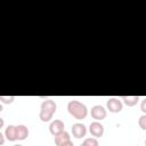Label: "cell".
I'll return each mask as SVG.
<instances>
[{"instance_id":"6da1fadb","label":"cell","mask_w":146,"mask_h":146,"mask_svg":"<svg viewBox=\"0 0 146 146\" xmlns=\"http://www.w3.org/2000/svg\"><path fill=\"white\" fill-rule=\"evenodd\" d=\"M67 111L76 120H83L88 115L87 106L79 100H70L67 104Z\"/></svg>"},{"instance_id":"7a4b0ae2","label":"cell","mask_w":146,"mask_h":146,"mask_svg":"<svg viewBox=\"0 0 146 146\" xmlns=\"http://www.w3.org/2000/svg\"><path fill=\"white\" fill-rule=\"evenodd\" d=\"M57 108V105L55 103V100L52 99H46L41 103L40 106V113H39V117L42 122H49L52 119V115L55 114Z\"/></svg>"},{"instance_id":"3957f363","label":"cell","mask_w":146,"mask_h":146,"mask_svg":"<svg viewBox=\"0 0 146 146\" xmlns=\"http://www.w3.org/2000/svg\"><path fill=\"white\" fill-rule=\"evenodd\" d=\"M106 106H107V110L111 113H120L123 108L122 102L119 98H115V97L108 98L107 102H106Z\"/></svg>"},{"instance_id":"277c9868","label":"cell","mask_w":146,"mask_h":146,"mask_svg":"<svg viewBox=\"0 0 146 146\" xmlns=\"http://www.w3.org/2000/svg\"><path fill=\"white\" fill-rule=\"evenodd\" d=\"M90 114H91V117L95 119L96 121H102V120H104L106 117L107 112L102 105H95V106L91 107Z\"/></svg>"},{"instance_id":"5b68a950","label":"cell","mask_w":146,"mask_h":146,"mask_svg":"<svg viewBox=\"0 0 146 146\" xmlns=\"http://www.w3.org/2000/svg\"><path fill=\"white\" fill-rule=\"evenodd\" d=\"M89 132L95 138H100L104 135V125L99 121H94L89 125Z\"/></svg>"},{"instance_id":"8992f818","label":"cell","mask_w":146,"mask_h":146,"mask_svg":"<svg viewBox=\"0 0 146 146\" xmlns=\"http://www.w3.org/2000/svg\"><path fill=\"white\" fill-rule=\"evenodd\" d=\"M64 128H65V125H64V122L62 120H54L49 124V131H50V133L54 137L57 136V135H59L60 132L65 131Z\"/></svg>"},{"instance_id":"52a82bcc","label":"cell","mask_w":146,"mask_h":146,"mask_svg":"<svg viewBox=\"0 0 146 146\" xmlns=\"http://www.w3.org/2000/svg\"><path fill=\"white\" fill-rule=\"evenodd\" d=\"M71 130H72V135L78 139L83 138L86 136V133H87V128H86V125L83 123H74L72 125Z\"/></svg>"},{"instance_id":"ba28073f","label":"cell","mask_w":146,"mask_h":146,"mask_svg":"<svg viewBox=\"0 0 146 146\" xmlns=\"http://www.w3.org/2000/svg\"><path fill=\"white\" fill-rule=\"evenodd\" d=\"M5 136H6V138H7L9 141L18 140V139H17V128H16V125L9 124V125L6 128V130H5Z\"/></svg>"},{"instance_id":"9c48e42d","label":"cell","mask_w":146,"mask_h":146,"mask_svg":"<svg viewBox=\"0 0 146 146\" xmlns=\"http://www.w3.org/2000/svg\"><path fill=\"white\" fill-rule=\"evenodd\" d=\"M16 128H17V139L18 140H25L30 133L29 128L24 124H18V125H16Z\"/></svg>"},{"instance_id":"30bf717a","label":"cell","mask_w":146,"mask_h":146,"mask_svg":"<svg viewBox=\"0 0 146 146\" xmlns=\"http://www.w3.org/2000/svg\"><path fill=\"white\" fill-rule=\"evenodd\" d=\"M67 140H71V137H70V133L67 131H63L60 132L59 135L55 136V144L57 146H60L63 143L67 141Z\"/></svg>"},{"instance_id":"8fae6325","label":"cell","mask_w":146,"mask_h":146,"mask_svg":"<svg viewBox=\"0 0 146 146\" xmlns=\"http://www.w3.org/2000/svg\"><path fill=\"white\" fill-rule=\"evenodd\" d=\"M121 99L123 100V103H124L128 107H132V106H135V105L138 103L139 96H122Z\"/></svg>"},{"instance_id":"7c38bea8","label":"cell","mask_w":146,"mask_h":146,"mask_svg":"<svg viewBox=\"0 0 146 146\" xmlns=\"http://www.w3.org/2000/svg\"><path fill=\"white\" fill-rule=\"evenodd\" d=\"M82 145L83 146H98V140L95 137H89V138H86L83 140Z\"/></svg>"},{"instance_id":"4fadbf2b","label":"cell","mask_w":146,"mask_h":146,"mask_svg":"<svg viewBox=\"0 0 146 146\" xmlns=\"http://www.w3.org/2000/svg\"><path fill=\"white\" fill-rule=\"evenodd\" d=\"M15 100V96H0V102L3 104H11Z\"/></svg>"},{"instance_id":"5bb4252c","label":"cell","mask_w":146,"mask_h":146,"mask_svg":"<svg viewBox=\"0 0 146 146\" xmlns=\"http://www.w3.org/2000/svg\"><path fill=\"white\" fill-rule=\"evenodd\" d=\"M138 124L141 128V130H146V114H143L138 119Z\"/></svg>"},{"instance_id":"9a60e30c","label":"cell","mask_w":146,"mask_h":146,"mask_svg":"<svg viewBox=\"0 0 146 146\" xmlns=\"http://www.w3.org/2000/svg\"><path fill=\"white\" fill-rule=\"evenodd\" d=\"M140 110H141V112L144 113V114H146V97L141 100V103H140Z\"/></svg>"},{"instance_id":"2e32d148","label":"cell","mask_w":146,"mask_h":146,"mask_svg":"<svg viewBox=\"0 0 146 146\" xmlns=\"http://www.w3.org/2000/svg\"><path fill=\"white\" fill-rule=\"evenodd\" d=\"M60 146H74V144H73V141H72V140H67V141L63 143Z\"/></svg>"},{"instance_id":"e0dca14e","label":"cell","mask_w":146,"mask_h":146,"mask_svg":"<svg viewBox=\"0 0 146 146\" xmlns=\"http://www.w3.org/2000/svg\"><path fill=\"white\" fill-rule=\"evenodd\" d=\"M5 135L2 133V132H0V145H3V143H5Z\"/></svg>"},{"instance_id":"ac0fdd59","label":"cell","mask_w":146,"mask_h":146,"mask_svg":"<svg viewBox=\"0 0 146 146\" xmlns=\"http://www.w3.org/2000/svg\"><path fill=\"white\" fill-rule=\"evenodd\" d=\"M2 127H3V119L0 117V128H2Z\"/></svg>"},{"instance_id":"d6986e66","label":"cell","mask_w":146,"mask_h":146,"mask_svg":"<svg viewBox=\"0 0 146 146\" xmlns=\"http://www.w3.org/2000/svg\"><path fill=\"white\" fill-rule=\"evenodd\" d=\"M14 146H23V145H19V144H16V145H14Z\"/></svg>"},{"instance_id":"ffe728a7","label":"cell","mask_w":146,"mask_h":146,"mask_svg":"<svg viewBox=\"0 0 146 146\" xmlns=\"http://www.w3.org/2000/svg\"><path fill=\"white\" fill-rule=\"evenodd\" d=\"M145 146H146V139H145Z\"/></svg>"},{"instance_id":"44dd1931","label":"cell","mask_w":146,"mask_h":146,"mask_svg":"<svg viewBox=\"0 0 146 146\" xmlns=\"http://www.w3.org/2000/svg\"><path fill=\"white\" fill-rule=\"evenodd\" d=\"M80 146H83V145H82V144H81V145H80Z\"/></svg>"}]
</instances>
